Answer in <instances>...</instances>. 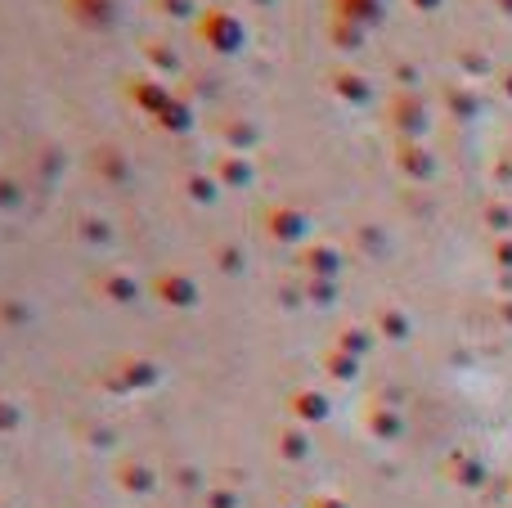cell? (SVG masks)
Masks as SVG:
<instances>
[{
  "label": "cell",
  "mask_w": 512,
  "mask_h": 508,
  "mask_svg": "<svg viewBox=\"0 0 512 508\" xmlns=\"http://www.w3.org/2000/svg\"><path fill=\"white\" fill-rule=\"evenodd\" d=\"M221 135L234 144V149H252V144H256V126L248 122V117H225Z\"/></svg>",
  "instance_id": "8992f818"
},
{
  "label": "cell",
  "mask_w": 512,
  "mask_h": 508,
  "mask_svg": "<svg viewBox=\"0 0 512 508\" xmlns=\"http://www.w3.org/2000/svg\"><path fill=\"white\" fill-rule=\"evenodd\" d=\"M252 9H270V5H279V0H248Z\"/></svg>",
  "instance_id": "8fae6325"
},
{
  "label": "cell",
  "mask_w": 512,
  "mask_h": 508,
  "mask_svg": "<svg viewBox=\"0 0 512 508\" xmlns=\"http://www.w3.org/2000/svg\"><path fill=\"white\" fill-rule=\"evenodd\" d=\"M333 18H346V23H378L382 0H333Z\"/></svg>",
  "instance_id": "277c9868"
},
{
  "label": "cell",
  "mask_w": 512,
  "mask_h": 508,
  "mask_svg": "<svg viewBox=\"0 0 512 508\" xmlns=\"http://www.w3.org/2000/svg\"><path fill=\"white\" fill-rule=\"evenodd\" d=\"M328 81H333V90H337V95H342V99H351V104H364V99H369L373 95V90H369V81H364L360 77V72H333V77H328Z\"/></svg>",
  "instance_id": "5b68a950"
},
{
  "label": "cell",
  "mask_w": 512,
  "mask_h": 508,
  "mask_svg": "<svg viewBox=\"0 0 512 508\" xmlns=\"http://www.w3.org/2000/svg\"><path fill=\"white\" fill-rule=\"evenodd\" d=\"M162 9H167L171 18H198L203 9H198V0H158Z\"/></svg>",
  "instance_id": "ba28073f"
},
{
  "label": "cell",
  "mask_w": 512,
  "mask_h": 508,
  "mask_svg": "<svg viewBox=\"0 0 512 508\" xmlns=\"http://www.w3.org/2000/svg\"><path fill=\"white\" fill-rule=\"evenodd\" d=\"M126 99H131L135 108H144V113L162 117L167 113V104L176 99V86H171L167 77H158V72H140V77L126 81Z\"/></svg>",
  "instance_id": "7a4b0ae2"
},
{
  "label": "cell",
  "mask_w": 512,
  "mask_h": 508,
  "mask_svg": "<svg viewBox=\"0 0 512 508\" xmlns=\"http://www.w3.org/2000/svg\"><path fill=\"white\" fill-rule=\"evenodd\" d=\"M72 23L90 27V32H108L117 23V0H63Z\"/></svg>",
  "instance_id": "3957f363"
},
{
  "label": "cell",
  "mask_w": 512,
  "mask_h": 508,
  "mask_svg": "<svg viewBox=\"0 0 512 508\" xmlns=\"http://www.w3.org/2000/svg\"><path fill=\"white\" fill-rule=\"evenodd\" d=\"M194 32L212 54H239L243 45H248V27H243V18L230 14L225 5H207L203 14L194 18Z\"/></svg>",
  "instance_id": "6da1fadb"
},
{
  "label": "cell",
  "mask_w": 512,
  "mask_h": 508,
  "mask_svg": "<svg viewBox=\"0 0 512 508\" xmlns=\"http://www.w3.org/2000/svg\"><path fill=\"white\" fill-rule=\"evenodd\" d=\"M144 59H149L153 68H158V77H167V81L180 72V59L167 50V45H158V41H144Z\"/></svg>",
  "instance_id": "52a82bcc"
},
{
  "label": "cell",
  "mask_w": 512,
  "mask_h": 508,
  "mask_svg": "<svg viewBox=\"0 0 512 508\" xmlns=\"http://www.w3.org/2000/svg\"><path fill=\"white\" fill-rule=\"evenodd\" d=\"M221 171L230 180H252V167H248V162H239L234 153H225V158H221Z\"/></svg>",
  "instance_id": "9c48e42d"
},
{
  "label": "cell",
  "mask_w": 512,
  "mask_h": 508,
  "mask_svg": "<svg viewBox=\"0 0 512 508\" xmlns=\"http://www.w3.org/2000/svg\"><path fill=\"white\" fill-rule=\"evenodd\" d=\"M328 36H333V41L337 45H346V41H360V27H351V32H346V23H342V18H333V27H328Z\"/></svg>",
  "instance_id": "30bf717a"
}]
</instances>
